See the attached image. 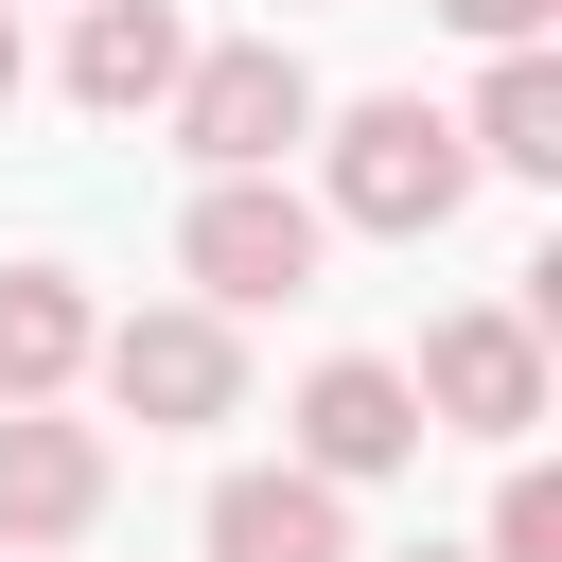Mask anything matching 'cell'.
Listing matches in <instances>:
<instances>
[{"label": "cell", "instance_id": "1", "mask_svg": "<svg viewBox=\"0 0 562 562\" xmlns=\"http://www.w3.org/2000/svg\"><path fill=\"white\" fill-rule=\"evenodd\" d=\"M316 211H334V228H386V246L457 228V211H474V140H457V105H422V88L334 105V123H316Z\"/></svg>", "mask_w": 562, "mask_h": 562}, {"label": "cell", "instance_id": "2", "mask_svg": "<svg viewBox=\"0 0 562 562\" xmlns=\"http://www.w3.org/2000/svg\"><path fill=\"white\" fill-rule=\"evenodd\" d=\"M158 123H176L193 176H281V158L316 140V70H299L281 35H211V53L158 88Z\"/></svg>", "mask_w": 562, "mask_h": 562}, {"label": "cell", "instance_id": "3", "mask_svg": "<svg viewBox=\"0 0 562 562\" xmlns=\"http://www.w3.org/2000/svg\"><path fill=\"white\" fill-rule=\"evenodd\" d=\"M176 263H193V299H211V316H263V299H316L334 211H316L299 176H211V193L176 211Z\"/></svg>", "mask_w": 562, "mask_h": 562}, {"label": "cell", "instance_id": "4", "mask_svg": "<svg viewBox=\"0 0 562 562\" xmlns=\"http://www.w3.org/2000/svg\"><path fill=\"white\" fill-rule=\"evenodd\" d=\"M88 369H105V404H123L140 439H211V422H246V334H228L211 299H140L123 334H88Z\"/></svg>", "mask_w": 562, "mask_h": 562}, {"label": "cell", "instance_id": "5", "mask_svg": "<svg viewBox=\"0 0 562 562\" xmlns=\"http://www.w3.org/2000/svg\"><path fill=\"white\" fill-rule=\"evenodd\" d=\"M422 422H457V439H527L544 422V316H509V299H474V316H439L422 334Z\"/></svg>", "mask_w": 562, "mask_h": 562}, {"label": "cell", "instance_id": "6", "mask_svg": "<svg viewBox=\"0 0 562 562\" xmlns=\"http://www.w3.org/2000/svg\"><path fill=\"white\" fill-rule=\"evenodd\" d=\"M88 527H105V422H70V404H0V562L88 544Z\"/></svg>", "mask_w": 562, "mask_h": 562}, {"label": "cell", "instance_id": "7", "mask_svg": "<svg viewBox=\"0 0 562 562\" xmlns=\"http://www.w3.org/2000/svg\"><path fill=\"white\" fill-rule=\"evenodd\" d=\"M439 422H422V386L386 369V351H334L316 386H299V474H334V492H369V474H404Z\"/></svg>", "mask_w": 562, "mask_h": 562}, {"label": "cell", "instance_id": "8", "mask_svg": "<svg viewBox=\"0 0 562 562\" xmlns=\"http://www.w3.org/2000/svg\"><path fill=\"white\" fill-rule=\"evenodd\" d=\"M211 562H351V492L263 457V474H211Z\"/></svg>", "mask_w": 562, "mask_h": 562}, {"label": "cell", "instance_id": "9", "mask_svg": "<svg viewBox=\"0 0 562 562\" xmlns=\"http://www.w3.org/2000/svg\"><path fill=\"white\" fill-rule=\"evenodd\" d=\"M176 70H193L176 0H70V105H88V123H140Z\"/></svg>", "mask_w": 562, "mask_h": 562}, {"label": "cell", "instance_id": "10", "mask_svg": "<svg viewBox=\"0 0 562 562\" xmlns=\"http://www.w3.org/2000/svg\"><path fill=\"white\" fill-rule=\"evenodd\" d=\"M88 334H105V316H88L70 263H0V404H53V386L88 369Z\"/></svg>", "mask_w": 562, "mask_h": 562}, {"label": "cell", "instance_id": "11", "mask_svg": "<svg viewBox=\"0 0 562 562\" xmlns=\"http://www.w3.org/2000/svg\"><path fill=\"white\" fill-rule=\"evenodd\" d=\"M457 140H474V176H562V53H544V35H509Z\"/></svg>", "mask_w": 562, "mask_h": 562}, {"label": "cell", "instance_id": "12", "mask_svg": "<svg viewBox=\"0 0 562 562\" xmlns=\"http://www.w3.org/2000/svg\"><path fill=\"white\" fill-rule=\"evenodd\" d=\"M474 562H562V474H544V457L492 474V544H474Z\"/></svg>", "mask_w": 562, "mask_h": 562}, {"label": "cell", "instance_id": "13", "mask_svg": "<svg viewBox=\"0 0 562 562\" xmlns=\"http://www.w3.org/2000/svg\"><path fill=\"white\" fill-rule=\"evenodd\" d=\"M439 18H457V35H474V53H509V35H544V18H562V0H439Z\"/></svg>", "mask_w": 562, "mask_h": 562}, {"label": "cell", "instance_id": "14", "mask_svg": "<svg viewBox=\"0 0 562 562\" xmlns=\"http://www.w3.org/2000/svg\"><path fill=\"white\" fill-rule=\"evenodd\" d=\"M0 105H18V0H0Z\"/></svg>", "mask_w": 562, "mask_h": 562}, {"label": "cell", "instance_id": "15", "mask_svg": "<svg viewBox=\"0 0 562 562\" xmlns=\"http://www.w3.org/2000/svg\"><path fill=\"white\" fill-rule=\"evenodd\" d=\"M404 562H474V544H404Z\"/></svg>", "mask_w": 562, "mask_h": 562}]
</instances>
